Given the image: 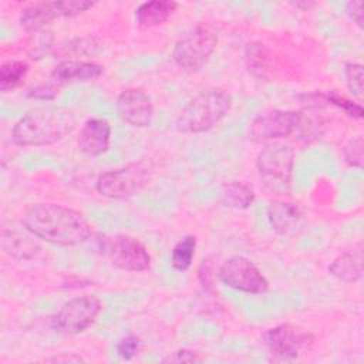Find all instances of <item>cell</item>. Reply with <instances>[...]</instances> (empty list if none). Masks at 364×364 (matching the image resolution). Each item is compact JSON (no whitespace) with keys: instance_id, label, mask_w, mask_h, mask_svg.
<instances>
[{"instance_id":"1","label":"cell","mask_w":364,"mask_h":364,"mask_svg":"<svg viewBox=\"0 0 364 364\" xmlns=\"http://www.w3.org/2000/svg\"><path fill=\"white\" fill-rule=\"evenodd\" d=\"M21 223L38 239L58 246H77L87 242L92 229L77 210L58 203H34L28 206Z\"/></svg>"},{"instance_id":"2","label":"cell","mask_w":364,"mask_h":364,"mask_svg":"<svg viewBox=\"0 0 364 364\" xmlns=\"http://www.w3.org/2000/svg\"><path fill=\"white\" fill-rule=\"evenodd\" d=\"M75 127L74 114L60 107H41L23 115L11 129V139L18 146L53 145Z\"/></svg>"},{"instance_id":"3","label":"cell","mask_w":364,"mask_h":364,"mask_svg":"<svg viewBox=\"0 0 364 364\" xmlns=\"http://www.w3.org/2000/svg\"><path fill=\"white\" fill-rule=\"evenodd\" d=\"M230 95L218 87L199 91L181 109L175 127L181 134H202L218 125L229 112Z\"/></svg>"},{"instance_id":"4","label":"cell","mask_w":364,"mask_h":364,"mask_svg":"<svg viewBox=\"0 0 364 364\" xmlns=\"http://www.w3.org/2000/svg\"><path fill=\"white\" fill-rule=\"evenodd\" d=\"M256 169L267 191L276 195H287L293 179L294 149L284 144L266 145L256 156Z\"/></svg>"},{"instance_id":"5","label":"cell","mask_w":364,"mask_h":364,"mask_svg":"<svg viewBox=\"0 0 364 364\" xmlns=\"http://www.w3.org/2000/svg\"><path fill=\"white\" fill-rule=\"evenodd\" d=\"M154 173V164L148 159L131 162L122 168L100 173L97 192L108 199H127L142 191Z\"/></svg>"},{"instance_id":"6","label":"cell","mask_w":364,"mask_h":364,"mask_svg":"<svg viewBox=\"0 0 364 364\" xmlns=\"http://www.w3.org/2000/svg\"><path fill=\"white\" fill-rule=\"evenodd\" d=\"M218 46V33L208 24H198L185 33L172 50L173 63L186 73L202 70Z\"/></svg>"},{"instance_id":"7","label":"cell","mask_w":364,"mask_h":364,"mask_svg":"<svg viewBox=\"0 0 364 364\" xmlns=\"http://www.w3.org/2000/svg\"><path fill=\"white\" fill-rule=\"evenodd\" d=\"M263 341L273 361H293L314 343V334L297 324H279L263 334Z\"/></svg>"},{"instance_id":"8","label":"cell","mask_w":364,"mask_h":364,"mask_svg":"<svg viewBox=\"0 0 364 364\" xmlns=\"http://www.w3.org/2000/svg\"><path fill=\"white\" fill-rule=\"evenodd\" d=\"M95 1L90 0H60L40 1L26 7L20 14V26L30 34L46 30L55 18H71L92 9Z\"/></svg>"},{"instance_id":"9","label":"cell","mask_w":364,"mask_h":364,"mask_svg":"<svg viewBox=\"0 0 364 364\" xmlns=\"http://www.w3.org/2000/svg\"><path fill=\"white\" fill-rule=\"evenodd\" d=\"M102 310L97 296L85 294L70 299L63 304L53 318V327L63 334L75 336L88 328Z\"/></svg>"},{"instance_id":"10","label":"cell","mask_w":364,"mask_h":364,"mask_svg":"<svg viewBox=\"0 0 364 364\" xmlns=\"http://www.w3.org/2000/svg\"><path fill=\"white\" fill-rule=\"evenodd\" d=\"M220 282L237 291L262 294L269 290V282L259 267L245 256L226 259L219 269Z\"/></svg>"},{"instance_id":"11","label":"cell","mask_w":364,"mask_h":364,"mask_svg":"<svg viewBox=\"0 0 364 364\" xmlns=\"http://www.w3.org/2000/svg\"><path fill=\"white\" fill-rule=\"evenodd\" d=\"M104 252L109 263L125 272H144L151 264V255L145 245L129 235H114L104 242Z\"/></svg>"},{"instance_id":"12","label":"cell","mask_w":364,"mask_h":364,"mask_svg":"<svg viewBox=\"0 0 364 364\" xmlns=\"http://www.w3.org/2000/svg\"><path fill=\"white\" fill-rule=\"evenodd\" d=\"M300 111L272 109L257 115L249 125V138L253 142H267L286 138L297 131Z\"/></svg>"},{"instance_id":"13","label":"cell","mask_w":364,"mask_h":364,"mask_svg":"<svg viewBox=\"0 0 364 364\" xmlns=\"http://www.w3.org/2000/svg\"><path fill=\"white\" fill-rule=\"evenodd\" d=\"M117 112L131 127L145 128L152 121L154 104L144 90L127 88L117 97Z\"/></svg>"},{"instance_id":"14","label":"cell","mask_w":364,"mask_h":364,"mask_svg":"<svg viewBox=\"0 0 364 364\" xmlns=\"http://www.w3.org/2000/svg\"><path fill=\"white\" fill-rule=\"evenodd\" d=\"M36 237L23 223L17 225L10 222L1 228V249L6 255L16 260H31L34 259L41 246Z\"/></svg>"},{"instance_id":"15","label":"cell","mask_w":364,"mask_h":364,"mask_svg":"<svg viewBox=\"0 0 364 364\" xmlns=\"http://www.w3.org/2000/svg\"><path fill=\"white\" fill-rule=\"evenodd\" d=\"M111 125L102 118H88L78 134V148L88 156H100L109 148Z\"/></svg>"},{"instance_id":"16","label":"cell","mask_w":364,"mask_h":364,"mask_svg":"<svg viewBox=\"0 0 364 364\" xmlns=\"http://www.w3.org/2000/svg\"><path fill=\"white\" fill-rule=\"evenodd\" d=\"M104 71L101 64L94 61H81V60H63L58 63L51 74L50 82L57 87L71 84V82H85L98 78Z\"/></svg>"},{"instance_id":"17","label":"cell","mask_w":364,"mask_h":364,"mask_svg":"<svg viewBox=\"0 0 364 364\" xmlns=\"http://www.w3.org/2000/svg\"><path fill=\"white\" fill-rule=\"evenodd\" d=\"M328 273L346 283H353L363 276V245L358 243L353 250L340 253L330 264Z\"/></svg>"},{"instance_id":"18","label":"cell","mask_w":364,"mask_h":364,"mask_svg":"<svg viewBox=\"0 0 364 364\" xmlns=\"http://www.w3.org/2000/svg\"><path fill=\"white\" fill-rule=\"evenodd\" d=\"M301 212L297 205L287 200H273L267 208V220L279 235L291 232L300 222Z\"/></svg>"},{"instance_id":"19","label":"cell","mask_w":364,"mask_h":364,"mask_svg":"<svg viewBox=\"0 0 364 364\" xmlns=\"http://www.w3.org/2000/svg\"><path fill=\"white\" fill-rule=\"evenodd\" d=\"M178 9V3L172 0L145 1L135 10V21L141 28H152L164 24Z\"/></svg>"},{"instance_id":"20","label":"cell","mask_w":364,"mask_h":364,"mask_svg":"<svg viewBox=\"0 0 364 364\" xmlns=\"http://www.w3.org/2000/svg\"><path fill=\"white\" fill-rule=\"evenodd\" d=\"M219 199L223 206L230 209H247L255 200L253 189L240 181H228L222 185Z\"/></svg>"},{"instance_id":"21","label":"cell","mask_w":364,"mask_h":364,"mask_svg":"<svg viewBox=\"0 0 364 364\" xmlns=\"http://www.w3.org/2000/svg\"><path fill=\"white\" fill-rule=\"evenodd\" d=\"M28 73V64L23 60H7L0 65V90L9 92L20 87Z\"/></svg>"},{"instance_id":"22","label":"cell","mask_w":364,"mask_h":364,"mask_svg":"<svg viewBox=\"0 0 364 364\" xmlns=\"http://www.w3.org/2000/svg\"><path fill=\"white\" fill-rule=\"evenodd\" d=\"M196 250V237L186 235L178 240L171 252V264L178 272H185L191 267Z\"/></svg>"},{"instance_id":"23","label":"cell","mask_w":364,"mask_h":364,"mask_svg":"<svg viewBox=\"0 0 364 364\" xmlns=\"http://www.w3.org/2000/svg\"><path fill=\"white\" fill-rule=\"evenodd\" d=\"M102 44L94 37H80L70 40L65 46H61V54H71L75 57H92L102 51Z\"/></svg>"},{"instance_id":"24","label":"cell","mask_w":364,"mask_h":364,"mask_svg":"<svg viewBox=\"0 0 364 364\" xmlns=\"http://www.w3.org/2000/svg\"><path fill=\"white\" fill-rule=\"evenodd\" d=\"M245 63L249 71L256 77H264L267 71V55L263 44L252 41L245 48Z\"/></svg>"},{"instance_id":"25","label":"cell","mask_w":364,"mask_h":364,"mask_svg":"<svg viewBox=\"0 0 364 364\" xmlns=\"http://www.w3.org/2000/svg\"><path fill=\"white\" fill-rule=\"evenodd\" d=\"M344 75H346V82L350 90V92L358 100H363V65L360 63L350 61L344 67Z\"/></svg>"},{"instance_id":"26","label":"cell","mask_w":364,"mask_h":364,"mask_svg":"<svg viewBox=\"0 0 364 364\" xmlns=\"http://www.w3.org/2000/svg\"><path fill=\"white\" fill-rule=\"evenodd\" d=\"M363 149H364V142L361 135L350 138L343 146V158L346 164L360 169L363 166V158H364Z\"/></svg>"},{"instance_id":"27","label":"cell","mask_w":364,"mask_h":364,"mask_svg":"<svg viewBox=\"0 0 364 364\" xmlns=\"http://www.w3.org/2000/svg\"><path fill=\"white\" fill-rule=\"evenodd\" d=\"M53 37L51 33L43 30L38 33H33L30 40H28V54L31 58H41L44 54L50 51Z\"/></svg>"},{"instance_id":"28","label":"cell","mask_w":364,"mask_h":364,"mask_svg":"<svg viewBox=\"0 0 364 364\" xmlns=\"http://www.w3.org/2000/svg\"><path fill=\"white\" fill-rule=\"evenodd\" d=\"M326 101H328L330 104L336 105L337 108L343 109L347 115L353 117V118H357V119H361L363 118V107L361 104L358 102H353L351 100L337 94V92H328L327 95H324Z\"/></svg>"},{"instance_id":"29","label":"cell","mask_w":364,"mask_h":364,"mask_svg":"<svg viewBox=\"0 0 364 364\" xmlns=\"http://www.w3.org/2000/svg\"><path fill=\"white\" fill-rule=\"evenodd\" d=\"M139 344H141L139 338L136 336H134V334H129V336H127V337H124V338H121L118 341L117 353H118V355L121 358L131 360L136 354V351L139 348Z\"/></svg>"},{"instance_id":"30","label":"cell","mask_w":364,"mask_h":364,"mask_svg":"<svg viewBox=\"0 0 364 364\" xmlns=\"http://www.w3.org/2000/svg\"><path fill=\"white\" fill-rule=\"evenodd\" d=\"M162 361L164 363H199V361H203V357L193 350L181 348L173 353H169Z\"/></svg>"},{"instance_id":"31","label":"cell","mask_w":364,"mask_h":364,"mask_svg":"<svg viewBox=\"0 0 364 364\" xmlns=\"http://www.w3.org/2000/svg\"><path fill=\"white\" fill-rule=\"evenodd\" d=\"M58 87L53 82H48L46 85H37L31 90H28L27 95L31 98H38V100H53L57 95Z\"/></svg>"},{"instance_id":"32","label":"cell","mask_w":364,"mask_h":364,"mask_svg":"<svg viewBox=\"0 0 364 364\" xmlns=\"http://www.w3.org/2000/svg\"><path fill=\"white\" fill-rule=\"evenodd\" d=\"M346 11L348 17L360 27L363 28L364 26V11H363V1L361 0H353L348 1L346 6Z\"/></svg>"},{"instance_id":"33","label":"cell","mask_w":364,"mask_h":364,"mask_svg":"<svg viewBox=\"0 0 364 364\" xmlns=\"http://www.w3.org/2000/svg\"><path fill=\"white\" fill-rule=\"evenodd\" d=\"M51 361H81L80 357H55L51 358Z\"/></svg>"}]
</instances>
